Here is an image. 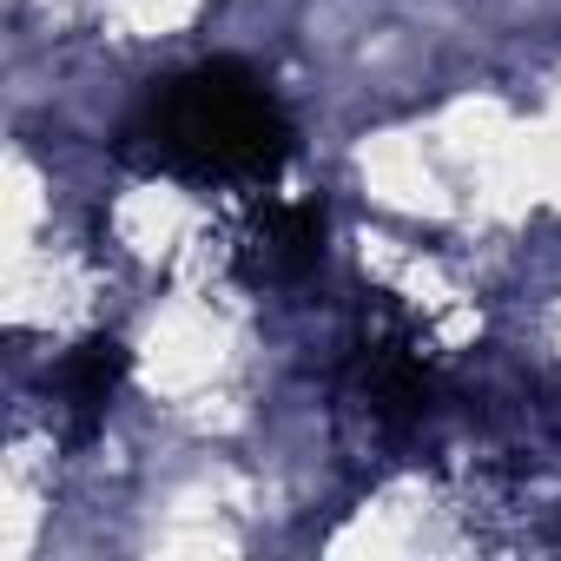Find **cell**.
Segmentation results:
<instances>
[{"mask_svg":"<svg viewBox=\"0 0 561 561\" xmlns=\"http://www.w3.org/2000/svg\"><path fill=\"white\" fill-rule=\"evenodd\" d=\"M133 139L159 172H179L198 185H257L291 159L285 106L238 60H205L165 80L146 100Z\"/></svg>","mask_w":561,"mask_h":561,"instance_id":"6da1fadb","label":"cell"},{"mask_svg":"<svg viewBox=\"0 0 561 561\" xmlns=\"http://www.w3.org/2000/svg\"><path fill=\"white\" fill-rule=\"evenodd\" d=\"M119 377H126L119 337H87V344L60 364V403H67V436H73V443H87V436L100 430V416H106Z\"/></svg>","mask_w":561,"mask_h":561,"instance_id":"3957f363","label":"cell"},{"mask_svg":"<svg viewBox=\"0 0 561 561\" xmlns=\"http://www.w3.org/2000/svg\"><path fill=\"white\" fill-rule=\"evenodd\" d=\"M324 251V211L318 205H264L251 225H244V244H238V264L251 285H291L305 277Z\"/></svg>","mask_w":561,"mask_h":561,"instance_id":"7a4b0ae2","label":"cell"},{"mask_svg":"<svg viewBox=\"0 0 561 561\" xmlns=\"http://www.w3.org/2000/svg\"><path fill=\"white\" fill-rule=\"evenodd\" d=\"M364 390L383 416H416L430 403V370L410 357V344L397 337H370L364 344Z\"/></svg>","mask_w":561,"mask_h":561,"instance_id":"277c9868","label":"cell"}]
</instances>
